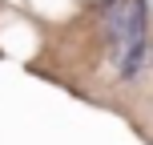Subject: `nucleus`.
<instances>
[{"label":"nucleus","instance_id":"nucleus-1","mask_svg":"<svg viewBox=\"0 0 153 145\" xmlns=\"http://www.w3.org/2000/svg\"><path fill=\"white\" fill-rule=\"evenodd\" d=\"M141 40H145V24H141L137 4H113L109 8V48H113V65L121 77H133L141 65Z\"/></svg>","mask_w":153,"mask_h":145}]
</instances>
